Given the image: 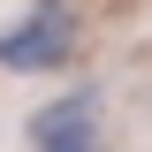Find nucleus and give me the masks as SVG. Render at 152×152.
Listing matches in <instances>:
<instances>
[{
	"mask_svg": "<svg viewBox=\"0 0 152 152\" xmlns=\"http://www.w3.org/2000/svg\"><path fill=\"white\" fill-rule=\"evenodd\" d=\"M69 53H76V15H69V0H38V15H31V23L0 31V69H15V76L61 69Z\"/></svg>",
	"mask_w": 152,
	"mask_h": 152,
	"instance_id": "f257e3e1",
	"label": "nucleus"
},
{
	"mask_svg": "<svg viewBox=\"0 0 152 152\" xmlns=\"http://www.w3.org/2000/svg\"><path fill=\"white\" fill-rule=\"evenodd\" d=\"M31 145H38V152H91V145H99V107H91L84 91L38 107V114H31Z\"/></svg>",
	"mask_w": 152,
	"mask_h": 152,
	"instance_id": "f03ea898",
	"label": "nucleus"
}]
</instances>
